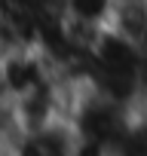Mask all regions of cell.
I'll return each mask as SVG.
<instances>
[{
    "label": "cell",
    "mask_w": 147,
    "mask_h": 156,
    "mask_svg": "<svg viewBox=\"0 0 147 156\" xmlns=\"http://www.w3.org/2000/svg\"><path fill=\"white\" fill-rule=\"evenodd\" d=\"M52 76L55 70L37 46H16L0 55V92L13 101L37 92Z\"/></svg>",
    "instance_id": "1"
},
{
    "label": "cell",
    "mask_w": 147,
    "mask_h": 156,
    "mask_svg": "<svg viewBox=\"0 0 147 156\" xmlns=\"http://www.w3.org/2000/svg\"><path fill=\"white\" fill-rule=\"evenodd\" d=\"M113 6L117 0H58V19L83 46H89L101 31L110 28Z\"/></svg>",
    "instance_id": "2"
},
{
    "label": "cell",
    "mask_w": 147,
    "mask_h": 156,
    "mask_svg": "<svg viewBox=\"0 0 147 156\" xmlns=\"http://www.w3.org/2000/svg\"><path fill=\"white\" fill-rule=\"evenodd\" d=\"M74 138L77 135L67 119H52L37 129H22L9 144V156H70Z\"/></svg>",
    "instance_id": "3"
},
{
    "label": "cell",
    "mask_w": 147,
    "mask_h": 156,
    "mask_svg": "<svg viewBox=\"0 0 147 156\" xmlns=\"http://www.w3.org/2000/svg\"><path fill=\"white\" fill-rule=\"evenodd\" d=\"M70 156H113V147L104 141H92V138H74V150Z\"/></svg>",
    "instance_id": "4"
}]
</instances>
